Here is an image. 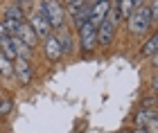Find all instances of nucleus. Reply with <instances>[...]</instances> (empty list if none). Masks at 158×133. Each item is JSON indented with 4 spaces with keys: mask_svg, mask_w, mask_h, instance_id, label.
Listing matches in <instances>:
<instances>
[{
    "mask_svg": "<svg viewBox=\"0 0 158 133\" xmlns=\"http://www.w3.org/2000/svg\"><path fill=\"white\" fill-rule=\"evenodd\" d=\"M129 133H149V131H147V127H133Z\"/></svg>",
    "mask_w": 158,
    "mask_h": 133,
    "instance_id": "b1692460",
    "label": "nucleus"
},
{
    "mask_svg": "<svg viewBox=\"0 0 158 133\" xmlns=\"http://www.w3.org/2000/svg\"><path fill=\"white\" fill-rule=\"evenodd\" d=\"M84 5V0H70V2H63V9H66V16H73V14Z\"/></svg>",
    "mask_w": 158,
    "mask_h": 133,
    "instance_id": "6ab92c4d",
    "label": "nucleus"
},
{
    "mask_svg": "<svg viewBox=\"0 0 158 133\" xmlns=\"http://www.w3.org/2000/svg\"><path fill=\"white\" fill-rule=\"evenodd\" d=\"M118 34V25H113L111 20H104L97 27V47H111Z\"/></svg>",
    "mask_w": 158,
    "mask_h": 133,
    "instance_id": "0eeeda50",
    "label": "nucleus"
},
{
    "mask_svg": "<svg viewBox=\"0 0 158 133\" xmlns=\"http://www.w3.org/2000/svg\"><path fill=\"white\" fill-rule=\"evenodd\" d=\"M16 38H20V43H25L27 47H32V50H36V47L41 45L39 36L34 34L32 27L27 25V20H25V23H20V27H18V36H16Z\"/></svg>",
    "mask_w": 158,
    "mask_h": 133,
    "instance_id": "9b49d317",
    "label": "nucleus"
},
{
    "mask_svg": "<svg viewBox=\"0 0 158 133\" xmlns=\"http://www.w3.org/2000/svg\"><path fill=\"white\" fill-rule=\"evenodd\" d=\"M149 66H152V70H154V72H158V52L154 54L152 59H149Z\"/></svg>",
    "mask_w": 158,
    "mask_h": 133,
    "instance_id": "5701e85b",
    "label": "nucleus"
},
{
    "mask_svg": "<svg viewBox=\"0 0 158 133\" xmlns=\"http://www.w3.org/2000/svg\"><path fill=\"white\" fill-rule=\"evenodd\" d=\"M156 52H158V32H156V34H152V36L147 38V43L140 47V57H145V59H152Z\"/></svg>",
    "mask_w": 158,
    "mask_h": 133,
    "instance_id": "2eb2a0df",
    "label": "nucleus"
},
{
    "mask_svg": "<svg viewBox=\"0 0 158 133\" xmlns=\"http://www.w3.org/2000/svg\"><path fill=\"white\" fill-rule=\"evenodd\" d=\"M90 7H93V2H84L81 7H79V9L73 14V32H79L81 30V27L88 23V16H90Z\"/></svg>",
    "mask_w": 158,
    "mask_h": 133,
    "instance_id": "f8f14e48",
    "label": "nucleus"
},
{
    "mask_svg": "<svg viewBox=\"0 0 158 133\" xmlns=\"http://www.w3.org/2000/svg\"><path fill=\"white\" fill-rule=\"evenodd\" d=\"M2 18L5 20H14V23H25L27 11L23 9V2H7L5 9H2Z\"/></svg>",
    "mask_w": 158,
    "mask_h": 133,
    "instance_id": "9d476101",
    "label": "nucleus"
},
{
    "mask_svg": "<svg viewBox=\"0 0 158 133\" xmlns=\"http://www.w3.org/2000/svg\"><path fill=\"white\" fill-rule=\"evenodd\" d=\"M14 111V95H0V120L9 117Z\"/></svg>",
    "mask_w": 158,
    "mask_h": 133,
    "instance_id": "dca6fc26",
    "label": "nucleus"
},
{
    "mask_svg": "<svg viewBox=\"0 0 158 133\" xmlns=\"http://www.w3.org/2000/svg\"><path fill=\"white\" fill-rule=\"evenodd\" d=\"M36 11L43 18L48 20V25L52 27V32H61L66 25V9H63V2H56V0H41L36 2Z\"/></svg>",
    "mask_w": 158,
    "mask_h": 133,
    "instance_id": "f257e3e1",
    "label": "nucleus"
},
{
    "mask_svg": "<svg viewBox=\"0 0 158 133\" xmlns=\"http://www.w3.org/2000/svg\"><path fill=\"white\" fill-rule=\"evenodd\" d=\"M41 50H43V57H45L50 63H56V61L63 59L61 47H59V41H56L54 34H52V36H48L45 41H41Z\"/></svg>",
    "mask_w": 158,
    "mask_h": 133,
    "instance_id": "6e6552de",
    "label": "nucleus"
},
{
    "mask_svg": "<svg viewBox=\"0 0 158 133\" xmlns=\"http://www.w3.org/2000/svg\"><path fill=\"white\" fill-rule=\"evenodd\" d=\"M147 131H149V133H158V117L147 124Z\"/></svg>",
    "mask_w": 158,
    "mask_h": 133,
    "instance_id": "4be33fe9",
    "label": "nucleus"
},
{
    "mask_svg": "<svg viewBox=\"0 0 158 133\" xmlns=\"http://www.w3.org/2000/svg\"><path fill=\"white\" fill-rule=\"evenodd\" d=\"M158 117V113L156 111H152V108H138V113L133 115V124L135 127H147L152 120H156Z\"/></svg>",
    "mask_w": 158,
    "mask_h": 133,
    "instance_id": "4468645a",
    "label": "nucleus"
},
{
    "mask_svg": "<svg viewBox=\"0 0 158 133\" xmlns=\"http://www.w3.org/2000/svg\"><path fill=\"white\" fill-rule=\"evenodd\" d=\"M77 34V47H79V52H81V57H90L93 52L97 50V27L95 25H90V23H86Z\"/></svg>",
    "mask_w": 158,
    "mask_h": 133,
    "instance_id": "7ed1b4c3",
    "label": "nucleus"
},
{
    "mask_svg": "<svg viewBox=\"0 0 158 133\" xmlns=\"http://www.w3.org/2000/svg\"><path fill=\"white\" fill-rule=\"evenodd\" d=\"M152 30V14H149V2H140L133 9V14L127 18V32L129 36H142Z\"/></svg>",
    "mask_w": 158,
    "mask_h": 133,
    "instance_id": "f03ea898",
    "label": "nucleus"
},
{
    "mask_svg": "<svg viewBox=\"0 0 158 133\" xmlns=\"http://www.w3.org/2000/svg\"><path fill=\"white\" fill-rule=\"evenodd\" d=\"M120 133H129V131H120Z\"/></svg>",
    "mask_w": 158,
    "mask_h": 133,
    "instance_id": "393cba45",
    "label": "nucleus"
},
{
    "mask_svg": "<svg viewBox=\"0 0 158 133\" xmlns=\"http://www.w3.org/2000/svg\"><path fill=\"white\" fill-rule=\"evenodd\" d=\"M135 7H138V0H122V2H118V11L122 18H129Z\"/></svg>",
    "mask_w": 158,
    "mask_h": 133,
    "instance_id": "f3484780",
    "label": "nucleus"
},
{
    "mask_svg": "<svg viewBox=\"0 0 158 133\" xmlns=\"http://www.w3.org/2000/svg\"><path fill=\"white\" fill-rule=\"evenodd\" d=\"M54 36L59 41V47H61L63 57H73L75 50H77V34L70 30V27H63L61 32H54Z\"/></svg>",
    "mask_w": 158,
    "mask_h": 133,
    "instance_id": "423d86ee",
    "label": "nucleus"
},
{
    "mask_svg": "<svg viewBox=\"0 0 158 133\" xmlns=\"http://www.w3.org/2000/svg\"><path fill=\"white\" fill-rule=\"evenodd\" d=\"M14 81L20 88H30L34 83V63L27 59H16L14 61Z\"/></svg>",
    "mask_w": 158,
    "mask_h": 133,
    "instance_id": "20e7f679",
    "label": "nucleus"
},
{
    "mask_svg": "<svg viewBox=\"0 0 158 133\" xmlns=\"http://www.w3.org/2000/svg\"><path fill=\"white\" fill-rule=\"evenodd\" d=\"M0 77L2 79H14V61L5 59L2 54H0Z\"/></svg>",
    "mask_w": 158,
    "mask_h": 133,
    "instance_id": "a211bd4d",
    "label": "nucleus"
},
{
    "mask_svg": "<svg viewBox=\"0 0 158 133\" xmlns=\"http://www.w3.org/2000/svg\"><path fill=\"white\" fill-rule=\"evenodd\" d=\"M27 25H30L32 30H34V34L39 36V41H45L48 36H52V34H54V32H52V27L48 25V20L43 18L36 9H32V11H30V16H27Z\"/></svg>",
    "mask_w": 158,
    "mask_h": 133,
    "instance_id": "39448f33",
    "label": "nucleus"
},
{
    "mask_svg": "<svg viewBox=\"0 0 158 133\" xmlns=\"http://www.w3.org/2000/svg\"><path fill=\"white\" fill-rule=\"evenodd\" d=\"M149 88H152V93H156V95H158V72L152 77V81H149Z\"/></svg>",
    "mask_w": 158,
    "mask_h": 133,
    "instance_id": "412c9836",
    "label": "nucleus"
},
{
    "mask_svg": "<svg viewBox=\"0 0 158 133\" xmlns=\"http://www.w3.org/2000/svg\"><path fill=\"white\" fill-rule=\"evenodd\" d=\"M109 9H111V2H106V0H102V2H93L88 23L95 25V27H99V25L106 20V16H109Z\"/></svg>",
    "mask_w": 158,
    "mask_h": 133,
    "instance_id": "1a4fd4ad",
    "label": "nucleus"
},
{
    "mask_svg": "<svg viewBox=\"0 0 158 133\" xmlns=\"http://www.w3.org/2000/svg\"><path fill=\"white\" fill-rule=\"evenodd\" d=\"M0 54H2L5 59H9V61H16V59H18V52H16V38H11V36L0 38Z\"/></svg>",
    "mask_w": 158,
    "mask_h": 133,
    "instance_id": "ddd939ff",
    "label": "nucleus"
},
{
    "mask_svg": "<svg viewBox=\"0 0 158 133\" xmlns=\"http://www.w3.org/2000/svg\"><path fill=\"white\" fill-rule=\"evenodd\" d=\"M149 14H152V27L158 25V0L156 2H149Z\"/></svg>",
    "mask_w": 158,
    "mask_h": 133,
    "instance_id": "aec40b11",
    "label": "nucleus"
}]
</instances>
